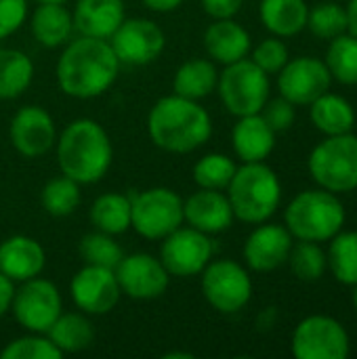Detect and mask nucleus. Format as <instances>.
Instances as JSON below:
<instances>
[{
  "label": "nucleus",
  "mask_w": 357,
  "mask_h": 359,
  "mask_svg": "<svg viewBox=\"0 0 357 359\" xmlns=\"http://www.w3.org/2000/svg\"><path fill=\"white\" fill-rule=\"evenodd\" d=\"M34 80V61L17 48H0V101L21 97Z\"/></svg>",
  "instance_id": "obj_30"
},
{
  "label": "nucleus",
  "mask_w": 357,
  "mask_h": 359,
  "mask_svg": "<svg viewBox=\"0 0 357 359\" xmlns=\"http://www.w3.org/2000/svg\"><path fill=\"white\" fill-rule=\"evenodd\" d=\"M265 122L276 130V133H284L295 124L297 118V105L290 103L284 97H276V99H267V103L263 105V109L259 111Z\"/></svg>",
  "instance_id": "obj_40"
},
{
  "label": "nucleus",
  "mask_w": 357,
  "mask_h": 359,
  "mask_svg": "<svg viewBox=\"0 0 357 359\" xmlns=\"http://www.w3.org/2000/svg\"><path fill=\"white\" fill-rule=\"evenodd\" d=\"M227 198L238 221L259 225L278 212L282 183L276 170L265 162H242L227 185Z\"/></svg>",
  "instance_id": "obj_4"
},
{
  "label": "nucleus",
  "mask_w": 357,
  "mask_h": 359,
  "mask_svg": "<svg viewBox=\"0 0 357 359\" xmlns=\"http://www.w3.org/2000/svg\"><path fill=\"white\" fill-rule=\"evenodd\" d=\"M200 276L202 294L206 303L219 313H238L252 299V278L248 269L231 259L210 261Z\"/></svg>",
  "instance_id": "obj_10"
},
{
  "label": "nucleus",
  "mask_w": 357,
  "mask_h": 359,
  "mask_svg": "<svg viewBox=\"0 0 357 359\" xmlns=\"http://www.w3.org/2000/svg\"><path fill=\"white\" fill-rule=\"evenodd\" d=\"M147 135L156 147L168 154H189L210 139L213 120L198 101L173 93L158 99L149 109Z\"/></svg>",
  "instance_id": "obj_2"
},
{
  "label": "nucleus",
  "mask_w": 357,
  "mask_h": 359,
  "mask_svg": "<svg viewBox=\"0 0 357 359\" xmlns=\"http://www.w3.org/2000/svg\"><path fill=\"white\" fill-rule=\"evenodd\" d=\"M61 311L63 299L53 282L36 276L27 282H21V286L15 288L11 313L23 330L46 334V330L61 316Z\"/></svg>",
  "instance_id": "obj_11"
},
{
  "label": "nucleus",
  "mask_w": 357,
  "mask_h": 359,
  "mask_svg": "<svg viewBox=\"0 0 357 359\" xmlns=\"http://www.w3.org/2000/svg\"><path fill=\"white\" fill-rule=\"evenodd\" d=\"M109 44L124 65H149L154 63L164 46L166 36L158 23L145 17L124 19L118 29L109 36Z\"/></svg>",
  "instance_id": "obj_13"
},
{
  "label": "nucleus",
  "mask_w": 357,
  "mask_h": 359,
  "mask_svg": "<svg viewBox=\"0 0 357 359\" xmlns=\"http://www.w3.org/2000/svg\"><path fill=\"white\" fill-rule=\"evenodd\" d=\"M290 351L297 359H345L351 353V337L337 318L314 313L295 326Z\"/></svg>",
  "instance_id": "obj_9"
},
{
  "label": "nucleus",
  "mask_w": 357,
  "mask_h": 359,
  "mask_svg": "<svg viewBox=\"0 0 357 359\" xmlns=\"http://www.w3.org/2000/svg\"><path fill=\"white\" fill-rule=\"evenodd\" d=\"M309 4L305 0H261L259 17L263 27L278 38H292L307 27Z\"/></svg>",
  "instance_id": "obj_26"
},
{
  "label": "nucleus",
  "mask_w": 357,
  "mask_h": 359,
  "mask_svg": "<svg viewBox=\"0 0 357 359\" xmlns=\"http://www.w3.org/2000/svg\"><path fill=\"white\" fill-rule=\"evenodd\" d=\"M154 13H170L183 4V0H141Z\"/></svg>",
  "instance_id": "obj_44"
},
{
  "label": "nucleus",
  "mask_w": 357,
  "mask_h": 359,
  "mask_svg": "<svg viewBox=\"0 0 357 359\" xmlns=\"http://www.w3.org/2000/svg\"><path fill=\"white\" fill-rule=\"evenodd\" d=\"M288 267L292 276L301 282H318L328 271L326 250L318 242L297 240L288 255Z\"/></svg>",
  "instance_id": "obj_33"
},
{
  "label": "nucleus",
  "mask_w": 357,
  "mask_h": 359,
  "mask_svg": "<svg viewBox=\"0 0 357 359\" xmlns=\"http://www.w3.org/2000/svg\"><path fill=\"white\" fill-rule=\"evenodd\" d=\"M276 135L261 114L240 116L231 128V147L242 162H265L276 149Z\"/></svg>",
  "instance_id": "obj_22"
},
{
  "label": "nucleus",
  "mask_w": 357,
  "mask_h": 359,
  "mask_svg": "<svg viewBox=\"0 0 357 359\" xmlns=\"http://www.w3.org/2000/svg\"><path fill=\"white\" fill-rule=\"evenodd\" d=\"M330 248L326 252L328 269L335 280L343 286H357V231L341 229L328 240Z\"/></svg>",
  "instance_id": "obj_31"
},
{
  "label": "nucleus",
  "mask_w": 357,
  "mask_h": 359,
  "mask_svg": "<svg viewBox=\"0 0 357 359\" xmlns=\"http://www.w3.org/2000/svg\"><path fill=\"white\" fill-rule=\"evenodd\" d=\"M48 341L65 355L80 353L95 343V328L86 313H63L46 330Z\"/></svg>",
  "instance_id": "obj_28"
},
{
  "label": "nucleus",
  "mask_w": 357,
  "mask_h": 359,
  "mask_svg": "<svg viewBox=\"0 0 357 359\" xmlns=\"http://www.w3.org/2000/svg\"><path fill=\"white\" fill-rule=\"evenodd\" d=\"M8 139L15 151H19L23 158H40L57 143L55 120L40 105H23L11 120Z\"/></svg>",
  "instance_id": "obj_17"
},
{
  "label": "nucleus",
  "mask_w": 357,
  "mask_h": 359,
  "mask_svg": "<svg viewBox=\"0 0 357 359\" xmlns=\"http://www.w3.org/2000/svg\"><path fill=\"white\" fill-rule=\"evenodd\" d=\"M219 69L210 59H189L179 65L173 78V90L179 97L200 101L217 90Z\"/></svg>",
  "instance_id": "obj_27"
},
{
  "label": "nucleus",
  "mask_w": 357,
  "mask_h": 359,
  "mask_svg": "<svg viewBox=\"0 0 357 359\" xmlns=\"http://www.w3.org/2000/svg\"><path fill=\"white\" fill-rule=\"evenodd\" d=\"M307 170L314 183L337 196L357 189V135L345 133L320 141L309 158Z\"/></svg>",
  "instance_id": "obj_6"
},
{
  "label": "nucleus",
  "mask_w": 357,
  "mask_h": 359,
  "mask_svg": "<svg viewBox=\"0 0 357 359\" xmlns=\"http://www.w3.org/2000/svg\"><path fill=\"white\" fill-rule=\"evenodd\" d=\"M40 202H42V208L46 215L69 217L78 210V206L82 202L80 183H76L74 179H69L65 175L55 177V179L46 181V185L42 187Z\"/></svg>",
  "instance_id": "obj_34"
},
{
  "label": "nucleus",
  "mask_w": 357,
  "mask_h": 359,
  "mask_svg": "<svg viewBox=\"0 0 357 359\" xmlns=\"http://www.w3.org/2000/svg\"><path fill=\"white\" fill-rule=\"evenodd\" d=\"M2 359H61L63 353L48 341L46 334L27 332L21 339L11 341L2 351Z\"/></svg>",
  "instance_id": "obj_38"
},
{
  "label": "nucleus",
  "mask_w": 357,
  "mask_h": 359,
  "mask_svg": "<svg viewBox=\"0 0 357 359\" xmlns=\"http://www.w3.org/2000/svg\"><path fill=\"white\" fill-rule=\"evenodd\" d=\"M213 252L215 246L208 233L198 231L189 225H181L162 240L158 259L170 276L191 278L204 271V267L213 261Z\"/></svg>",
  "instance_id": "obj_12"
},
{
  "label": "nucleus",
  "mask_w": 357,
  "mask_h": 359,
  "mask_svg": "<svg viewBox=\"0 0 357 359\" xmlns=\"http://www.w3.org/2000/svg\"><path fill=\"white\" fill-rule=\"evenodd\" d=\"M332 76L324 63V59L318 57H295L288 59V63L278 72V90L280 97L288 99L290 103L299 105H311L320 95L330 90Z\"/></svg>",
  "instance_id": "obj_15"
},
{
  "label": "nucleus",
  "mask_w": 357,
  "mask_h": 359,
  "mask_svg": "<svg viewBox=\"0 0 357 359\" xmlns=\"http://www.w3.org/2000/svg\"><path fill=\"white\" fill-rule=\"evenodd\" d=\"M238 170V164L234 158L225 154H206L194 164V181L202 189H227L234 175Z\"/></svg>",
  "instance_id": "obj_35"
},
{
  "label": "nucleus",
  "mask_w": 357,
  "mask_h": 359,
  "mask_svg": "<svg viewBox=\"0 0 357 359\" xmlns=\"http://www.w3.org/2000/svg\"><path fill=\"white\" fill-rule=\"evenodd\" d=\"M55 151L61 175L80 185H93L101 181L114 160L109 135L90 118H78L69 122L57 137Z\"/></svg>",
  "instance_id": "obj_3"
},
{
  "label": "nucleus",
  "mask_w": 357,
  "mask_h": 359,
  "mask_svg": "<svg viewBox=\"0 0 357 359\" xmlns=\"http://www.w3.org/2000/svg\"><path fill=\"white\" fill-rule=\"evenodd\" d=\"M204 48L215 63L229 65L250 55L252 40L248 29L234 17L215 19L204 32Z\"/></svg>",
  "instance_id": "obj_21"
},
{
  "label": "nucleus",
  "mask_w": 357,
  "mask_h": 359,
  "mask_svg": "<svg viewBox=\"0 0 357 359\" xmlns=\"http://www.w3.org/2000/svg\"><path fill=\"white\" fill-rule=\"evenodd\" d=\"M183 217L189 227L208 236L227 231L236 221L227 194L202 187L194 191L187 200H183Z\"/></svg>",
  "instance_id": "obj_19"
},
{
  "label": "nucleus",
  "mask_w": 357,
  "mask_h": 359,
  "mask_svg": "<svg viewBox=\"0 0 357 359\" xmlns=\"http://www.w3.org/2000/svg\"><path fill=\"white\" fill-rule=\"evenodd\" d=\"M353 309L357 313V286H353Z\"/></svg>",
  "instance_id": "obj_47"
},
{
  "label": "nucleus",
  "mask_w": 357,
  "mask_h": 359,
  "mask_svg": "<svg viewBox=\"0 0 357 359\" xmlns=\"http://www.w3.org/2000/svg\"><path fill=\"white\" fill-rule=\"evenodd\" d=\"M120 65L109 40L78 36L59 55L57 84L67 97L97 99L114 86Z\"/></svg>",
  "instance_id": "obj_1"
},
{
  "label": "nucleus",
  "mask_w": 357,
  "mask_h": 359,
  "mask_svg": "<svg viewBox=\"0 0 357 359\" xmlns=\"http://www.w3.org/2000/svg\"><path fill=\"white\" fill-rule=\"evenodd\" d=\"M194 358V355H191V353H187V351H181V353H179V351H170V353H166V355H164V359H191Z\"/></svg>",
  "instance_id": "obj_46"
},
{
  "label": "nucleus",
  "mask_w": 357,
  "mask_h": 359,
  "mask_svg": "<svg viewBox=\"0 0 357 359\" xmlns=\"http://www.w3.org/2000/svg\"><path fill=\"white\" fill-rule=\"evenodd\" d=\"M90 223L97 231L122 236L130 229V198L124 194H101L90 206Z\"/></svg>",
  "instance_id": "obj_29"
},
{
  "label": "nucleus",
  "mask_w": 357,
  "mask_h": 359,
  "mask_svg": "<svg viewBox=\"0 0 357 359\" xmlns=\"http://www.w3.org/2000/svg\"><path fill=\"white\" fill-rule=\"evenodd\" d=\"M347 223L341 198L322 187L297 194L284 210V225L295 240L328 242Z\"/></svg>",
  "instance_id": "obj_5"
},
{
  "label": "nucleus",
  "mask_w": 357,
  "mask_h": 359,
  "mask_svg": "<svg viewBox=\"0 0 357 359\" xmlns=\"http://www.w3.org/2000/svg\"><path fill=\"white\" fill-rule=\"evenodd\" d=\"M72 17L80 36L109 40V36L126 19L124 0H78Z\"/></svg>",
  "instance_id": "obj_23"
},
{
  "label": "nucleus",
  "mask_w": 357,
  "mask_h": 359,
  "mask_svg": "<svg viewBox=\"0 0 357 359\" xmlns=\"http://www.w3.org/2000/svg\"><path fill=\"white\" fill-rule=\"evenodd\" d=\"M347 32L357 38V0H347Z\"/></svg>",
  "instance_id": "obj_45"
},
{
  "label": "nucleus",
  "mask_w": 357,
  "mask_h": 359,
  "mask_svg": "<svg viewBox=\"0 0 357 359\" xmlns=\"http://www.w3.org/2000/svg\"><path fill=\"white\" fill-rule=\"evenodd\" d=\"M13 294H15V282H11L6 276L0 273V318L11 311Z\"/></svg>",
  "instance_id": "obj_43"
},
{
  "label": "nucleus",
  "mask_w": 357,
  "mask_h": 359,
  "mask_svg": "<svg viewBox=\"0 0 357 359\" xmlns=\"http://www.w3.org/2000/svg\"><path fill=\"white\" fill-rule=\"evenodd\" d=\"M74 305L86 316H105L120 303L122 290L114 269L99 265H84L69 282Z\"/></svg>",
  "instance_id": "obj_16"
},
{
  "label": "nucleus",
  "mask_w": 357,
  "mask_h": 359,
  "mask_svg": "<svg viewBox=\"0 0 357 359\" xmlns=\"http://www.w3.org/2000/svg\"><path fill=\"white\" fill-rule=\"evenodd\" d=\"M29 29L36 42L44 48H59L72 40L74 17L61 2H38L29 17Z\"/></svg>",
  "instance_id": "obj_24"
},
{
  "label": "nucleus",
  "mask_w": 357,
  "mask_h": 359,
  "mask_svg": "<svg viewBox=\"0 0 357 359\" xmlns=\"http://www.w3.org/2000/svg\"><path fill=\"white\" fill-rule=\"evenodd\" d=\"M183 223V198L175 189L149 187L130 198V229L145 240H164Z\"/></svg>",
  "instance_id": "obj_8"
},
{
  "label": "nucleus",
  "mask_w": 357,
  "mask_h": 359,
  "mask_svg": "<svg viewBox=\"0 0 357 359\" xmlns=\"http://www.w3.org/2000/svg\"><path fill=\"white\" fill-rule=\"evenodd\" d=\"M309 107V118L311 124L324 135V137H335V135H345L353 133L356 126V109L351 101L343 95H337L332 90H326L320 95Z\"/></svg>",
  "instance_id": "obj_25"
},
{
  "label": "nucleus",
  "mask_w": 357,
  "mask_h": 359,
  "mask_svg": "<svg viewBox=\"0 0 357 359\" xmlns=\"http://www.w3.org/2000/svg\"><path fill=\"white\" fill-rule=\"evenodd\" d=\"M46 252L38 240L29 236H11L0 244V273L21 284L42 273Z\"/></svg>",
  "instance_id": "obj_20"
},
{
  "label": "nucleus",
  "mask_w": 357,
  "mask_h": 359,
  "mask_svg": "<svg viewBox=\"0 0 357 359\" xmlns=\"http://www.w3.org/2000/svg\"><path fill=\"white\" fill-rule=\"evenodd\" d=\"M324 63L332 76L343 86L357 84V38L353 34L345 32L332 40H328Z\"/></svg>",
  "instance_id": "obj_32"
},
{
  "label": "nucleus",
  "mask_w": 357,
  "mask_h": 359,
  "mask_svg": "<svg viewBox=\"0 0 357 359\" xmlns=\"http://www.w3.org/2000/svg\"><path fill=\"white\" fill-rule=\"evenodd\" d=\"M204 13L213 19H229L236 17L244 4V0H200Z\"/></svg>",
  "instance_id": "obj_42"
},
{
  "label": "nucleus",
  "mask_w": 357,
  "mask_h": 359,
  "mask_svg": "<svg viewBox=\"0 0 357 359\" xmlns=\"http://www.w3.org/2000/svg\"><path fill=\"white\" fill-rule=\"evenodd\" d=\"M78 252H80V259L84 261V265H99V267H109V269H116V265L124 257V252H122L120 244L114 240V236L97 231V229L93 233L82 236V240L78 244Z\"/></svg>",
  "instance_id": "obj_36"
},
{
  "label": "nucleus",
  "mask_w": 357,
  "mask_h": 359,
  "mask_svg": "<svg viewBox=\"0 0 357 359\" xmlns=\"http://www.w3.org/2000/svg\"><path fill=\"white\" fill-rule=\"evenodd\" d=\"M307 29L320 40H332L347 32V11L339 2H320L309 8Z\"/></svg>",
  "instance_id": "obj_37"
},
{
  "label": "nucleus",
  "mask_w": 357,
  "mask_h": 359,
  "mask_svg": "<svg viewBox=\"0 0 357 359\" xmlns=\"http://www.w3.org/2000/svg\"><path fill=\"white\" fill-rule=\"evenodd\" d=\"M250 59L265 72V74H278L290 59L288 46L282 38L269 36L261 40L255 48H250Z\"/></svg>",
  "instance_id": "obj_39"
},
{
  "label": "nucleus",
  "mask_w": 357,
  "mask_h": 359,
  "mask_svg": "<svg viewBox=\"0 0 357 359\" xmlns=\"http://www.w3.org/2000/svg\"><path fill=\"white\" fill-rule=\"evenodd\" d=\"M295 238L286 229V225L278 223H259L244 242V261L250 271L269 273L286 265Z\"/></svg>",
  "instance_id": "obj_18"
},
{
  "label": "nucleus",
  "mask_w": 357,
  "mask_h": 359,
  "mask_svg": "<svg viewBox=\"0 0 357 359\" xmlns=\"http://www.w3.org/2000/svg\"><path fill=\"white\" fill-rule=\"evenodd\" d=\"M217 93L231 116L240 118L259 114L271 95L269 74H265L252 59H240L225 65L219 74Z\"/></svg>",
  "instance_id": "obj_7"
},
{
  "label": "nucleus",
  "mask_w": 357,
  "mask_h": 359,
  "mask_svg": "<svg viewBox=\"0 0 357 359\" xmlns=\"http://www.w3.org/2000/svg\"><path fill=\"white\" fill-rule=\"evenodd\" d=\"M27 19V0H0V40L13 36Z\"/></svg>",
  "instance_id": "obj_41"
},
{
  "label": "nucleus",
  "mask_w": 357,
  "mask_h": 359,
  "mask_svg": "<svg viewBox=\"0 0 357 359\" xmlns=\"http://www.w3.org/2000/svg\"><path fill=\"white\" fill-rule=\"evenodd\" d=\"M36 2H61V4H65L67 0H36Z\"/></svg>",
  "instance_id": "obj_48"
},
{
  "label": "nucleus",
  "mask_w": 357,
  "mask_h": 359,
  "mask_svg": "<svg viewBox=\"0 0 357 359\" xmlns=\"http://www.w3.org/2000/svg\"><path fill=\"white\" fill-rule=\"evenodd\" d=\"M114 273L122 294L135 301L160 299L170 284V273L166 271L162 261L149 252L124 255Z\"/></svg>",
  "instance_id": "obj_14"
}]
</instances>
